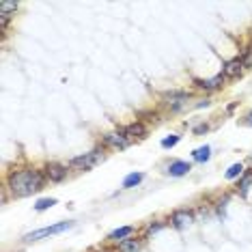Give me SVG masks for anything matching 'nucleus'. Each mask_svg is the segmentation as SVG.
Wrapping results in <instances>:
<instances>
[{"instance_id":"nucleus-17","label":"nucleus","mask_w":252,"mask_h":252,"mask_svg":"<svg viewBox=\"0 0 252 252\" xmlns=\"http://www.w3.org/2000/svg\"><path fill=\"white\" fill-rule=\"evenodd\" d=\"M244 173V166L242 164H233L231 168L226 170V179H235V177H242Z\"/></svg>"},{"instance_id":"nucleus-7","label":"nucleus","mask_w":252,"mask_h":252,"mask_svg":"<svg viewBox=\"0 0 252 252\" xmlns=\"http://www.w3.org/2000/svg\"><path fill=\"white\" fill-rule=\"evenodd\" d=\"M242 69H244V65H242V61L239 59L228 61L224 65V78H237L239 73H242Z\"/></svg>"},{"instance_id":"nucleus-10","label":"nucleus","mask_w":252,"mask_h":252,"mask_svg":"<svg viewBox=\"0 0 252 252\" xmlns=\"http://www.w3.org/2000/svg\"><path fill=\"white\" fill-rule=\"evenodd\" d=\"M192 158H194V162H207V159L211 158V149L205 145V147H198L196 151L192 153Z\"/></svg>"},{"instance_id":"nucleus-19","label":"nucleus","mask_w":252,"mask_h":252,"mask_svg":"<svg viewBox=\"0 0 252 252\" xmlns=\"http://www.w3.org/2000/svg\"><path fill=\"white\" fill-rule=\"evenodd\" d=\"M177 142H179V136H170V138H164L162 140V147L164 149H170V147H175Z\"/></svg>"},{"instance_id":"nucleus-18","label":"nucleus","mask_w":252,"mask_h":252,"mask_svg":"<svg viewBox=\"0 0 252 252\" xmlns=\"http://www.w3.org/2000/svg\"><path fill=\"white\" fill-rule=\"evenodd\" d=\"M239 61H242V65L246 67V69H250L252 67V48H246V52L239 56Z\"/></svg>"},{"instance_id":"nucleus-14","label":"nucleus","mask_w":252,"mask_h":252,"mask_svg":"<svg viewBox=\"0 0 252 252\" xmlns=\"http://www.w3.org/2000/svg\"><path fill=\"white\" fill-rule=\"evenodd\" d=\"M131 233H134V228H131V226H123V228H117V231H112V233H110V239L119 242V239L127 237V235H131Z\"/></svg>"},{"instance_id":"nucleus-3","label":"nucleus","mask_w":252,"mask_h":252,"mask_svg":"<svg viewBox=\"0 0 252 252\" xmlns=\"http://www.w3.org/2000/svg\"><path fill=\"white\" fill-rule=\"evenodd\" d=\"M101 158H104V156H101V151L97 149V151H91V153H84V156L73 158L69 162V166H71V168H80V170H89V168H93V166L99 162Z\"/></svg>"},{"instance_id":"nucleus-13","label":"nucleus","mask_w":252,"mask_h":252,"mask_svg":"<svg viewBox=\"0 0 252 252\" xmlns=\"http://www.w3.org/2000/svg\"><path fill=\"white\" fill-rule=\"evenodd\" d=\"M142 179H145V175L142 173H131V175H127L123 179V188H134V186H138Z\"/></svg>"},{"instance_id":"nucleus-5","label":"nucleus","mask_w":252,"mask_h":252,"mask_svg":"<svg viewBox=\"0 0 252 252\" xmlns=\"http://www.w3.org/2000/svg\"><path fill=\"white\" fill-rule=\"evenodd\" d=\"M45 175H48L50 181H63L67 177V166H61V164H50L45 168Z\"/></svg>"},{"instance_id":"nucleus-4","label":"nucleus","mask_w":252,"mask_h":252,"mask_svg":"<svg viewBox=\"0 0 252 252\" xmlns=\"http://www.w3.org/2000/svg\"><path fill=\"white\" fill-rule=\"evenodd\" d=\"M192 222H194V216H192V211H188V209H177L173 214V224L177 228H186V226H190Z\"/></svg>"},{"instance_id":"nucleus-11","label":"nucleus","mask_w":252,"mask_h":252,"mask_svg":"<svg viewBox=\"0 0 252 252\" xmlns=\"http://www.w3.org/2000/svg\"><path fill=\"white\" fill-rule=\"evenodd\" d=\"M138 248H140V242H136V239H123L119 244V252H138Z\"/></svg>"},{"instance_id":"nucleus-9","label":"nucleus","mask_w":252,"mask_h":252,"mask_svg":"<svg viewBox=\"0 0 252 252\" xmlns=\"http://www.w3.org/2000/svg\"><path fill=\"white\" fill-rule=\"evenodd\" d=\"M222 82H224V76H216V78H211V80H196V87L211 91V89H218Z\"/></svg>"},{"instance_id":"nucleus-16","label":"nucleus","mask_w":252,"mask_h":252,"mask_svg":"<svg viewBox=\"0 0 252 252\" xmlns=\"http://www.w3.org/2000/svg\"><path fill=\"white\" fill-rule=\"evenodd\" d=\"M54 205H56V198H41V200H37L35 203V209L37 211H45V209L54 207Z\"/></svg>"},{"instance_id":"nucleus-12","label":"nucleus","mask_w":252,"mask_h":252,"mask_svg":"<svg viewBox=\"0 0 252 252\" xmlns=\"http://www.w3.org/2000/svg\"><path fill=\"white\" fill-rule=\"evenodd\" d=\"M125 134H129V136H138V138H145L147 136V127L142 123H134V125H129L127 129H125Z\"/></svg>"},{"instance_id":"nucleus-1","label":"nucleus","mask_w":252,"mask_h":252,"mask_svg":"<svg viewBox=\"0 0 252 252\" xmlns=\"http://www.w3.org/2000/svg\"><path fill=\"white\" fill-rule=\"evenodd\" d=\"M7 186L13 192V196H31L41 190L43 186V175L35 168H26V170H13L7 177Z\"/></svg>"},{"instance_id":"nucleus-2","label":"nucleus","mask_w":252,"mask_h":252,"mask_svg":"<svg viewBox=\"0 0 252 252\" xmlns=\"http://www.w3.org/2000/svg\"><path fill=\"white\" fill-rule=\"evenodd\" d=\"M73 226V222H56L52 226H43V228H37V231L24 235V242L31 244V242H39V239H45V237H52V235H61L65 231H69Z\"/></svg>"},{"instance_id":"nucleus-6","label":"nucleus","mask_w":252,"mask_h":252,"mask_svg":"<svg viewBox=\"0 0 252 252\" xmlns=\"http://www.w3.org/2000/svg\"><path fill=\"white\" fill-rule=\"evenodd\" d=\"M104 142L108 147H114V149H125L129 145V140H127V136L125 134H106Z\"/></svg>"},{"instance_id":"nucleus-21","label":"nucleus","mask_w":252,"mask_h":252,"mask_svg":"<svg viewBox=\"0 0 252 252\" xmlns=\"http://www.w3.org/2000/svg\"><path fill=\"white\" fill-rule=\"evenodd\" d=\"M246 123H248V125H252V110H250L248 114H246Z\"/></svg>"},{"instance_id":"nucleus-15","label":"nucleus","mask_w":252,"mask_h":252,"mask_svg":"<svg viewBox=\"0 0 252 252\" xmlns=\"http://www.w3.org/2000/svg\"><path fill=\"white\" fill-rule=\"evenodd\" d=\"M11 11H18V2H11V0H2V2H0V15H9Z\"/></svg>"},{"instance_id":"nucleus-20","label":"nucleus","mask_w":252,"mask_h":252,"mask_svg":"<svg viewBox=\"0 0 252 252\" xmlns=\"http://www.w3.org/2000/svg\"><path fill=\"white\" fill-rule=\"evenodd\" d=\"M250 183H252V175H246L244 179H242V183H239V188H242V194H246V190L250 188Z\"/></svg>"},{"instance_id":"nucleus-8","label":"nucleus","mask_w":252,"mask_h":252,"mask_svg":"<svg viewBox=\"0 0 252 252\" xmlns=\"http://www.w3.org/2000/svg\"><path fill=\"white\" fill-rule=\"evenodd\" d=\"M190 170H192V166L188 164V162H181V159H179V162H173V164L168 166V173L173 175V177H183V175L190 173Z\"/></svg>"}]
</instances>
